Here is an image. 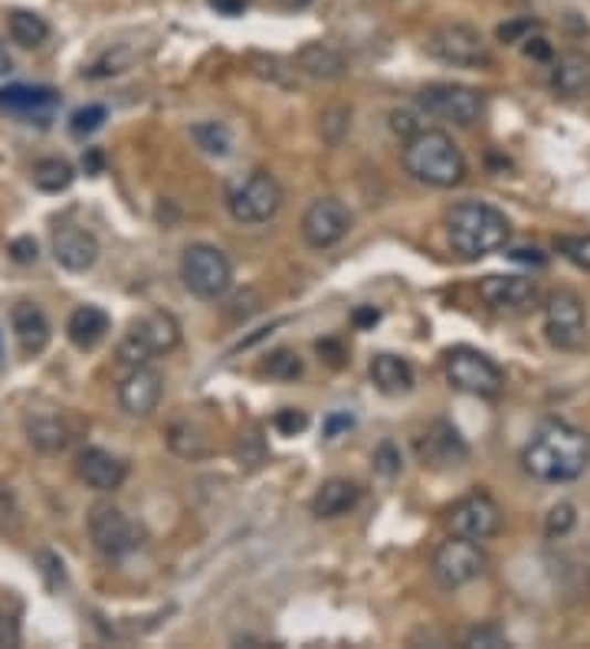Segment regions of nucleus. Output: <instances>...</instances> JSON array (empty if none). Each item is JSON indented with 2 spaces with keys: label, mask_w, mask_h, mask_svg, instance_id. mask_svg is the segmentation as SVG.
I'll return each mask as SVG.
<instances>
[{
  "label": "nucleus",
  "mask_w": 590,
  "mask_h": 649,
  "mask_svg": "<svg viewBox=\"0 0 590 649\" xmlns=\"http://www.w3.org/2000/svg\"><path fill=\"white\" fill-rule=\"evenodd\" d=\"M521 465L538 482H575L588 472L590 437L575 423L548 420L525 443Z\"/></svg>",
  "instance_id": "f257e3e1"
},
{
  "label": "nucleus",
  "mask_w": 590,
  "mask_h": 649,
  "mask_svg": "<svg viewBox=\"0 0 590 649\" xmlns=\"http://www.w3.org/2000/svg\"><path fill=\"white\" fill-rule=\"evenodd\" d=\"M446 237L450 247L466 257V260H483L489 253H498L512 240V223L508 217L483 200H463L450 207L446 213Z\"/></svg>",
  "instance_id": "f03ea898"
},
{
  "label": "nucleus",
  "mask_w": 590,
  "mask_h": 649,
  "mask_svg": "<svg viewBox=\"0 0 590 649\" xmlns=\"http://www.w3.org/2000/svg\"><path fill=\"white\" fill-rule=\"evenodd\" d=\"M403 168L413 181L430 187H456L466 178V158L443 128H420L403 145Z\"/></svg>",
  "instance_id": "7ed1b4c3"
},
{
  "label": "nucleus",
  "mask_w": 590,
  "mask_h": 649,
  "mask_svg": "<svg viewBox=\"0 0 590 649\" xmlns=\"http://www.w3.org/2000/svg\"><path fill=\"white\" fill-rule=\"evenodd\" d=\"M181 345V325L171 312H151L145 318H138L118 342L115 355L122 365L128 368H138V365H148L168 352H175Z\"/></svg>",
  "instance_id": "20e7f679"
},
{
  "label": "nucleus",
  "mask_w": 590,
  "mask_h": 649,
  "mask_svg": "<svg viewBox=\"0 0 590 649\" xmlns=\"http://www.w3.org/2000/svg\"><path fill=\"white\" fill-rule=\"evenodd\" d=\"M443 371L450 387H456L460 394H473V397H498L505 387V374L492 362L489 355L476 352V348H450L443 358Z\"/></svg>",
  "instance_id": "39448f33"
},
{
  "label": "nucleus",
  "mask_w": 590,
  "mask_h": 649,
  "mask_svg": "<svg viewBox=\"0 0 590 649\" xmlns=\"http://www.w3.org/2000/svg\"><path fill=\"white\" fill-rule=\"evenodd\" d=\"M230 217L236 223H270L283 210V187L273 175L253 171L226 193Z\"/></svg>",
  "instance_id": "423d86ee"
},
{
  "label": "nucleus",
  "mask_w": 590,
  "mask_h": 649,
  "mask_svg": "<svg viewBox=\"0 0 590 649\" xmlns=\"http://www.w3.org/2000/svg\"><path fill=\"white\" fill-rule=\"evenodd\" d=\"M181 279L197 299H223L233 285V266L223 250L210 243H194L181 257Z\"/></svg>",
  "instance_id": "0eeeda50"
},
{
  "label": "nucleus",
  "mask_w": 590,
  "mask_h": 649,
  "mask_svg": "<svg viewBox=\"0 0 590 649\" xmlns=\"http://www.w3.org/2000/svg\"><path fill=\"white\" fill-rule=\"evenodd\" d=\"M545 332H548V342L561 352H584L588 348V308H584V302L568 289L551 292L548 302H545Z\"/></svg>",
  "instance_id": "6e6552de"
},
{
  "label": "nucleus",
  "mask_w": 590,
  "mask_h": 649,
  "mask_svg": "<svg viewBox=\"0 0 590 649\" xmlns=\"http://www.w3.org/2000/svg\"><path fill=\"white\" fill-rule=\"evenodd\" d=\"M426 53L443 63V66H460V70H480L489 66L492 53L483 40V33L476 27L466 23H450L440 27L430 40H426Z\"/></svg>",
  "instance_id": "1a4fd4ad"
},
{
  "label": "nucleus",
  "mask_w": 590,
  "mask_h": 649,
  "mask_svg": "<svg viewBox=\"0 0 590 649\" xmlns=\"http://www.w3.org/2000/svg\"><path fill=\"white\" fill-rule=\"evenodd\" d=\"M417 105L426 115H436L443 122H453L460 128H473L483 118L486 98L473 86H460V83H433L423 93L417 95Z\"/></svg>",
  "instance_id": "9d476101"
},
{
  "label": "nucleus",
  "mask_w": 590,
  "mask_h": 649,
  "mask_svg": "<svg viewBox=\"0 0 590 649\" xmlns=\"http://www.w3.org/2000/svg\"><path fill=\"white\" fill-rule=\"evenodd\" d=\"M430 571H433V577H436L440 587L456 590V587H466L476 577H483V571H486V552L480 548V542H470V538L453 535L450 542H443L433 552Z\"/></svg>",
  "instance_id": "9b49d317"
},
{
  "label": "nucleus",
  "mask_w": 590,
  "mask_h": 649,
  "mask_svg": "<svg viewBox=\"0 0 590 649\" xmlns=\"http://www.w3.org/2000/svg\"><path fill=\"white\" fill-rule=\"evenodd\" d=\"M89 538H93L98 555L108 557V561L131 555L141 545V535L131 525V519L112 502H96L89 509Z\"/></svg>",
  "instance_id": "f8f14e48"
},
{
  "label": "nucleus",
  "mask_w": 590,
  "mask_h": 649,
  "mask_svg": "<svg viewBox=\"0 0 590 649\" xmlns=\"http://www.w3.org/2000/svg\"><path fill=\"white\" fill-rule=\"evenodd\" d=\"M351 230V210L338 197H318L302 213V240L312 250H328L341 243Z\"/></svg>",
  "instance_id": "ddd939ff"
},
{
  "label": "nucleus",
  "mask_w": 590,
  "mask_h": 649,
  "mask_svg": "<svg viewBox=\"0 0 590 649\" xmlns=\"http://www.w3.org/2000/svg\"><path fill=\"white\" fill-rule=\"evenodd\" d=\"M446 525L453 535L470 538V542H489L492 535L502 528V512L495 499L486 492H470L446 512Z\"/></svg>",
  "instance_id": "4468645a"
},
{
  "label": "nucleus",
  "mask_w": 590,
  "mask_h": 649,
  "mask_svg": "<svg viewBox=\"0 0 590 649\" xmlns=\"http://www.w3.org/2000/svg\"><path fill=\"white\" fill-rule=\"evenodd\" d=\"M60 108V93L50 86H7L0 90V112L23 118V122H36V125H50L56 118Z\"/></svg>",
  "instance_id": "2eb2a0df"
},
{
  "label": "nucleus",
  "mask_w": 590,
  "mask_h": 649,
  "mask_svg": "<svg viewBox=\"0 0 590 649\" xmlns=\"http://www.w3.org/2000/svg\"><path fill=\"white\" fill-rule=\"evenodd\" d=\"M161 394H165V377L151 365L131 368L128 377L118 384V404L128 417H151L161 404Z\"/></svg>",
  "instance_id": "dca6fc26"
},
{
  "label": "nucleus",
  "mask_w": 590,
  "mask_h": 649,
  "mask_svg": "<svg viewBox=\"0 0 590 649\" xmlns=\"http://www.w3.org/2000/svg\"><path fill=\"white\" fill-rule=\"evenodd\" d=\"M53 260L70 270V273H86L93 270L98 260V243L96 237L83 227H73V223H63L53 230Z\"/></svg>",
  "instance_id": "f3484780"
},
{
  "label": "nucleus",
  "mask_w": 590,
  "mask_h": 649,
  "mask_svg": "<svg viewBox=\"0 0 590 649\" xmlns=\"http://www.w3.org/2000/svg\"><path fill=\"white\" fill-rule=\"evenodd\" d=\"M480 299L495 312H521L535 305L538 285L528 276H486L480 282Z\"/></svg>",
  "instance_id": "a211bd4d"
},
{
  "label": "nucleus",
  "mask_w": 590,
  "mask_h": 649,
  "mask_svg": "<svg viewBox=\"0 0 590 649\" xmlns=\"http://www.w3.org/2000/svg\"><path fill=\"white\" fill-rule=\"evenodd\" d=\"M10 325H13V335H17V345H20L23 355L33 358L40 352H46L53 332H50V318H46V312L40 305L17 302L13 312H10Z\"/></svg>",
  "instance_id": "6ab92c4d"
},
{
  "label": "nucleus",
  "mask_w": 590,
  "mask_h": 649,
  "mask_svg": "<svg viewBox=\"0 0 590 649\" xmlns=\"http://www.w3.org/2000/svg\"><path fill=\"white\" fill-rule=\"evenodd\" d=\"M76 475L96 492H115L125 482V463L98 447H89L76 457Z\"/></svg>",
  "instance_id": "aec40b11"
},
{
  "label": "nucleus",
  "mask_w": 590,
  "mask_h": 649,
  "mask_svg": "<svg viewBox=\"0 0 590 649\" xmlns=\"http://www.w3.org/2000/svg\"><path fill=\"white\" fill-rule=\"evenodd\" d=\"M551 90L561 98H584L590 95V56L581 50L561 53L551 63Z\"/></svg>",
  "instance_id": "412c9836"
},
{
  "label": "nucleus",
  "mask_w": 590,
  "mask_h": 649,
  "mask_svg": "<svg viewBox=\"0 0 590 649\" xmlns=\"http://www.w3.org/2000/svg\"><path fill=\"white\" fill-rule=\"evenodd\" d=\"M108 328H112V318H108L105 308H98V305H80V308H73V315L66 322V338L80 352H93L98 342L108 335Z\"/></svg>",
  "instance_id": "4be33fe9"
},
{
  "label": "nucleus",
  "mask_w": 590,
  "mask_h": 649,
  "mask_svg": "<svg viewBox=\"0 0 590 649\" xmlns=\"http://www.w3.org/2000/svg\"><path fill=\"white\" fill-rule=\"evenodd\" d=\"M295 66L298 73L312 76V80H341L348 73V63L338 50H331L328 43H305L295 53Z\"/></svg>",
  "instance_id": "5701e85b"
},
{
  "label": "nucleus",
  "mask_w": 590,
  "mask_h": 649,
  "mask_svg": "<svg viewBox=\"0 0 590 649\" xmlns=\"http://www.w3.org/2000/svg\"><path fill=\"white\" fill-rule=\"evenodd\" d=\"M361 499V489L351 482V479H328L315 499H312V512L318 519H338V515H348Z\"/></svg>",
  "instance_id": "b1692460"
},
{
  "label": "nucleus",
  "mask_w": 590,
  "mask_h": 649,
  "mask_svg": "<svg viewBox=\"0 0 590 649\" xmlns=\"http://www.w3.org/2000/svg\"><path fill=\"white\" fill-rule=\"evenodd\" d=\"M420 457L426 463H460L466 460V443L450 423H433V430L420 440Z\"/></svg>",
  "instance_id": "393cba45"
},
{
  "label": "nucleus",
  "mask_w": 590,
  "mask_h": 649,
  "mask_svg": "<svg viewBox=\"0 0 590 649\" xmlns=\"http://www.w3.org/2000/svg\"><path fill=\"white\" fill-rule=\"evenodd\" d=\"M368 371L381 394H407L413 387V368L397 355H375Z\"/></svg>",
  "instance_id": "a878e982"
},
{
  "label": "nucleus",
  "mask_w": 590,
  "mask_h": 649,
  "mask_svg": "<svg viewBox=\"0 0 590 649\" xmlns=\"http://www.w3.org/2000/svg\"><path fill=\"white\" fill-rule=\"evenodd\" d=\"M27 440H30L40 453L53 457V453H63V450H66L70 430H66V423L56 420V417H33V420H27Z\"/></svg>",
  "instance_id": "bb28decb"
},
{
  "label": "nucleus",
  "mask_w": 590,
  "mask_h": 649,
  "mask_svg": "<svg viewBox=\"0 0 590 649\" xmlns=\"http://www.w3.org/2000/svg\"><path fill=\"white\" fill-rule=\"evenodd\" d=\"M7 30H10V40L27 46V50L43 46L50 40V23L40 13H30V10H13L10 20H7Z\"/></svg>",
  "instance_id": "cd10ccee"
},
{
  "label": "nucleus",
  "mask_w": 590,
  "mask_h": 649,
  "mask_svg": "<svg viewBox=\"0 0 590 649\" xmlns=\"http://www.w3.org/2000/svg\"><path fill=\"white\" fill-rule=\"evenodd\" d=\"M73 178H76V171H73V165L63 161V158H43V161L33 165V187L43 190V193H60V190H66V187L73 185Z\"/></svg>",
  "instance_id": "c85d7f7f"
},
{
  "label": "nucleus",
  "mask_w": 590,
  "mask_h": 649,
  "mask_svg": "<svg viewBox=\"0 0 590 649\" xmlns=\"http://www.w3.org/2000/svg\"><path fill=\"white\" fill-rule=\"evenodd\" d=\"M191 138H194L200 151H207L213 158H226L230 148H233L230 128L220 125V122H197V125H191Z\"/></svg>",
  "instance_id": "c756f323"
},
{
  "label": "nucleus",
  "mask_w": 590,
  "mask_h": 649,
  "mask_svg": "<svg viewBox=\"0 0 590 649\" xmlns=\"http://www.w3.org/2000/svg\"><path fill=\"white\" fill-rule=\"evenodd\" d=\"M168 443H171V450H175L178 457H188V460L207 453L203 437L197 433V427H191V423H175L171 433H168Z\"/></svg>",
  "instance_id": "7c9ffc66"
},
{
  "label": "nucleus",
  "mask_w": 590,
  "mask_h": 649,
  "mask_svg": "<svg viewBox=\"0 0 590 649\" xmlns=\"http://www.w3.org/2000/svg\"><path fill=\"white\" fill-rule=\"evenodd\" d=\"M302 358L295 355L293 348H276L266 362H263V374L276 377V380H295L302 377Z\"/></svg>",
  "instance_id": "2f4dec72"
},
{
  "label": "nucleus",
  "mask_w": 590,
  "mask_h": 649,
  "mask_svg": "<svg viewBox=\"0 0 590 649\" xmlns=\"http://www.w3.org/2000/svg\"><path fill=\"white\" fill-rule=\"evenodd\" d=\"M108 118V108L105 105H86V108H80V112H73V118H70V132L76 135V138H86V135H93L102 128V122Z\"/></svg>",
  "instance_id": "473e14b6"
},
{
  "label": "nucleus",
  "mask_w": 590,
  "mask_h": 649,
  "mask_svg": "<svg viewBox=\"0 0 590 649\" xmlns=\"http://www.w3.org/2000/svg\"><path fill=\"white\" fill-rule=\"evenodd\" d=\"M555 247L578 270H590V233H584V237H558Z\"/></svg>",
  "instance_id": "72a5a7b5"
},
{
  "label": "nucleus",
  "mask_w": 590,
  "mask_h": 649,
  "mask_svg": "<svg viewBox=\"0 0 590 649\" xmlns=\"http://www.w3.org/2000/svg\"><path fill=\"white\" fill-rule=\"evenodd\" d=\"M128 63H131V50L118 46L115 53H105V56H102L98 63H93V66L86 70V76H89V80L115 76V73H125V70H128Z\"/></svg>",
  "instance_id": "f704fd0d"
},
{
  "label": "nucleus",
  "mask_w": 590,
  "mask_h": 649,
  "mask_svg": "<svg viewBox=\"0 0 590 649\" xmlns=\"http://www.w3.org/2000/svg\"><path fill=\"white\" fill-rule=\"evenodd\" d=\"M575 525H578V509H575L571 502H561V505H555V509L548 512L545 532H548L551 538H561V535H568Z\"/></svg>",
  "instance_id": "c9c22d12"
},
{
  "label": "nucleus",
  "mask_w": 590,
  "mask_h": 649,
  "mask_svg": "<svg viewBox=\"0 0 590 649\" xmlns=\"http://www.w3.org/2000/svg\"><path fill=\"white\" fill-rule=\"evenodd\" d=\"M466 647L470 649H505L508 647V637L498 630V627H476V630H470V637H466Z\"/></svg>",
  "instance_id": "e433bc0d"
},
{
  "label": "nucleus",
  "mask_w": 590,
  "mask_h": 649,
  "mask_svg": "<svg viewBox=\"0 0 590 649\" xmlns=\"http://www.w3.org/2000/svg\"><path fill=\"white\" fill-rule=\"evenodd\" d=\"M273 427L283 433V437H295L308 427V414L305 410H295V407H286L273 417Z\"/></svg>",
  "instance_id": "4c0bfd02"
},
{
  "label": "nucleus",
  "mask_w": 590,
  "mask_h": 649,
  "mask_svg": "<svg viewBox=\"0 0 590 649\" xmlns=\"http://www.w3.org/2000/svg\"><path fill=\"white\" fill-rule=\"evenodd\" d=\"M538 33V23L535 20H512L505 27H498V40L502 43H525Z\"/></svg>",
  "instance_id": "58836bf2"
},
{
  "label": "nucleus",
  "mask_w": 590,
  "mask_h": 649,
  "mask_svg": "<svg viewBox=\"0 0 590 649\" xmlns=\"http://www.w3.org/2000/svg\"><path fill=\"white\" fill-rule=\"evenodd\" d=\"M375 469L381 475H397L400 472V450L393 443H381L378 453H375Z\"/></svg>",
  "instance_id": "ea45409f"
},
{
  "label": "nucleus",
  "mask_w": 590,
  "mask_h": 649,
  "mask_svg": "<svg viewBox=\"0 0 590 649\" xmlns=\"http://www.w3.org/2000/svg\"><path fill=\"white\" fill-rule=\"evenodd\" d=\"M391 128H393V135H400V138H413V135L420 132V122H417V115H413V112L397 108V112H391Z\"/></svg>",
  "instance_id": "a19ab883"
},
{
  "label": "nucleus",
  "mask_w": 590,
  "mask_h": 649,
  "mask_svg": "<svg viewBox=\"0 0 590 649\" xmlns=\"http://www.w3.org/2000/svg\"><path fill=\"white\" fill-rule=\"evenodd\" d=\"M10 257H13L17 263H33V260H36V240H33V237H17V240L10 243Z\"/></svg>",
  "instance_id": "79ce46f5"
},
{
  "label": "nucleus",
  "mask_w": 590,
  "mask_h": 649,
  "mask_svg": "<svg viewBox=\"0 0 590 649\" xmlns=\"http://www.w3.org/2000/svg\"><path fill=\"white\" fill-rule=\"evenodd\" d=\"M351 322H355L358 328H375V325L381 322V312H378L375 305H361V308H355Z\"/></svg>",
  "instance_id": "37998d69"
},
{
  "label": "nucleus",
  "mask_w": 590,
  "mask_h": 649,
  "mask_svg": "<svg viewBox=\"0 0 590 649\" xmlns=\"http://www.w3.org/2000/svg\"><path fill=\"white\" fill-rule=\"evenodd\" d=\"M525 53H528L531 60H551V46H548V40H541V36L525 40Z\"/></svg>",
  "instance_id": "c03bdc74"
},
{
  "label": "nucleus",
  "mask_w": 590,
  "mask_h": 649,
  "mask_svg": "<svg viewBox=\"0 0 590 649\" xmlns=\"http://www.w3.org/2000/svg\"><path fill=\"white\" fill-rule=\"evenodd\" d=\"M508 260H515V263H531V266H541L545 263V257H541V250H528V247H521V250H512L508 253Z\"/></svg>",
  "instance_id": "a18cd8bd"
},
{
  "label": "nucleus",
  "mask_w": 590,
  "mask_h": 649,
  "mask_svg": "<svg viewBox=\"0 0 590 649\" xmlns=\"http://www.w3.org/2000/svg\"><path fill=\"white\" fill-rule=\"evenodd\" d=\"M210 7L223 17H236V13L246 10V0H210Z\"/></svg>",
  "instance_id": "49530a36"
},
{
  "label": "nucleus",
  "mask_w": 590,
  "mask_h": 649,
  "mask_svg": "<svg viewBox=\"0 0 590 649\" xmlns=\"http://www.w3.org/2000/svg\"><path fill=\"white\" fill-rule=\"evenodd\" d=\"M351 427V417L348 414H335V417H328V423H325V437H338L341 430H348Z\"/></svg>",
  "instance_id": "de8ad7c7"
},
{
  "label": "nucleus",
  "mask_w": 590,
  "mask_h": 649,
  "mask_svg": "<svg viewBox=\"0 0 590 649\" xmlns=\"http://www.w3.org/2000/svg\"><path fill=\"white\" fill-rule=\"evenodd\" d=\"M83 168H86V175H102V168H105V161H102V151L89 148V151H86V158H83Z\"/></svg>",
  "instance_id": "09e8293b"
},
{
  "label": "nucleus",
  "mask_w": 590,
  "mask_h": 649,
  "mask_svg": "<svg viewBox=\"0 0 590 649\" xmlns=\"http://www.w3.org/2000/svg\"><path fill=\"white\" fill-rule=\"evenodd\" d=\"M17 637H13V627H10V620L0 614V643H13Z\"/></svg>",
  "instance_id": "8fccbe9b"
},
{
  "label": "nucleus",
  "mask_w": 590,
  "mask_h": 649,
  "mask_svg": "<svg viewBox=\"0 0 590 649\" xmlns=\"http://www.w3.org/2000/svg\"><path fill=\"white\" fill-rule=\"evenodd\" d=\"M10 70H13V60H10V53H7V46L0 40V76H7Z\"/></svg>",
  "instance_id": "3c124183"
},
{
  "label": "nucleus",
  "mask_w": 590,
  "mask_h": 649,
  "mask_svg": "<svg viewBox=\"0 0 590 649\" xmlns=\"http://www.w3.org/2000/svg\"><path fill=\"white\" fill-rule=\"evenodd\" d=\"M280 3H283L286 10H305V7H308L312 0H280Z\"/></svg>",
  "instance_id": "603ef678"
},
{
  "label": "nucleus",
  "mask_w": 590,
  "mask_h": 649,
  "mask_svg": "<svg viewBox=\"0 0 590 649\" xmlns=\"http://www.w3.org/2000/svg\"><path fill=\"white\" fill-rule=\"evenodd\" d=\"M0 358H3V338H0Z\"/></svg>",
  "instance_id": "864d4df0"
},
{
  "label": "nucleus",
  "mask_w": 590,
  "mask_h": 649,
  "mask_svg": "<svg viewBox=\"0 0 590 649\" xmlns=\"http://www.w3.org/2000/svg\"><path fill=\"white\" fill-rule=\"evenodd\" d=\"M508 3H528V0H508Z\"/></svg>",
  "instance_id": "5fc2aeb1"
}]
</instances>
